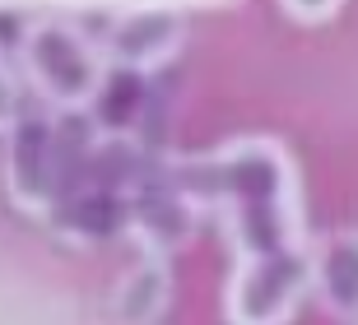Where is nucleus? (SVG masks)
Instances as JSON below:
<instances>
[{
  "label": "nucleus",
  "instance_id": "nucleus-6",
  "mask_svg": "<svg viewBox=\"0 0 358 325\" xmlns=\"http://www.w3.org/2000/svg\"><path fill=\"white\" fill-rule=\"evenodd\" d=\"M182 47V19L163 5L149 10H126L117 24L107 28V52L121 61V70H154Z\"/></svg>",
  "mask_w": 358,
  "mask_h": 325
},
{
  "label": "nucleus",
  "instance_id": "nucleus-2",
  "mask_svg": "<svg viewBox=\"0 0 358 325\" xmlns=\"http://www.w3.org/2000/svg\"><path fill=\"white\" fill-rule=\"evenodd\" d=\"M24 65L42 98H52L56 107H89L93 93L103 89L107 65L98 56L80 28H70L66 19H38L24 33Z\"/></svg>",
  "mask_w": 358,
  "mask_h": 325
},
{
  "label": "nucleus",
  "instance_id": "nucleus-5",
  "mask_svg": "<svg viewBox=\"0 0 358 325\" xmlns=\"http://www.w3.org/2000/svg\"><path fill=\"white\" fill-rule=\"evenodd\" d=\"M126 228L140 237L149 256H168L196 233V200L173 182V172H149L126 200Z\"/></svg>",
  "mask_w": 358,
  "mask_h": 325
},
{
  "label": "nucleus",
  "instance_id": "nucleus-7",
  "mask_svg": "<svg viewBox=\"0 0 358 325\" xmlns=\"http://www.w3.org/2000/svg\"><path fill=\"white\" fill-rule=\"evenodd\" d=\"M312 260V288L335 316H358V233L321 242Z\"/></svg>",
  "mask_w": 358,
  "mask_h": 325
},
{
  "label": "nucleus",
  "instance_id": "nucleus-10",
  "mask_svg": "<svg viewBox=\"0 0 358 325\" xmlns=\"http://www.w3.org/2000/svg\"><path fill=\"white\" fill-rule=\"evenodd\" d=\"M335 5L340 0H284V10L293 19H326V14H335Z\"/></svg>",
  "mask_w": 358,
  "mask_h": 325
},
{
  "label": "nucleus",
  "instance_id": "nucleus-1",
  "mask_svg": "<svg viewBox=\"0 0 358 325\" xmlns=\"http://www.w3.org/2000/svg\"><path fill=\"white\" fill-rule=\"evenodd\" d=\"M191 200H214L228 214V233L242 256L298 247V191L284 149L270 140H238L224 154L173 168Z\"/></svg>",
  "mask_w": 358,
  "mask_h": 325
},
{
  "label": "nucleus",
  "instance_id": "nucleus-4",
  "mask_svg": "<svg viewBox=\"0 0 358 325\" xmlns=\"http://www.w3.org/2000/svg\"><path fill=\"white\" fill-rule=\"evenodd\" d=\"M61 140L56 117L19 112L10 121V191L24 209H52L61 195Z\"/></svg>",
  "mask_w": 358,
  "mask_h": 325
},
{
  "label": "nucleus",
  "instance_id": "nucleus-3",
  "mask_svg": "<svg viewBox=\"0 0 358 325\" xmlns=\"http://www.w3.org/2000/svg\"><path fill=\"white\" fill-rule=\"evenodd\" d=\"M307 288H312L307 251L284 247L266 251V256H242L238 274L228 284L224 312L233 325H284L307 298Z\"/></svg>",
  "mask_w": 358,
  "mask_h": 325
},
{
  "label": "nucleus",
  "instance_id": "nucleus-9",
  "mask_svg": "<svg viewBox=\"0 0 358 325\" xmlns=\"http://www.w3.org/2000/svg\"><path fill=\"white\" fill-rule=\"evenodd\" d=\"M14 117H19V89H14V75L0 56V130H10Z\"/></svg>",
  "mask_w": 358,
  "mask_h": 325
},
{
  "label": "nucleus",
  "instance_id": "nucleus-8",
  "mask_svg": "<svg viewBox=\"0 0 358 325\" xmlns=\"http://www.w3.org/2000/svg\"><path fill=\"white\" fill-rule=\"evenodd\" d=\"M168 298H173V274L154 256L140 260L135 270H126V279L117 284V298H112V312L126 325H154L168 307Z\"/></svg>",
  "mask_w": 358,
  "mask_h": 325
}]
</instances>
